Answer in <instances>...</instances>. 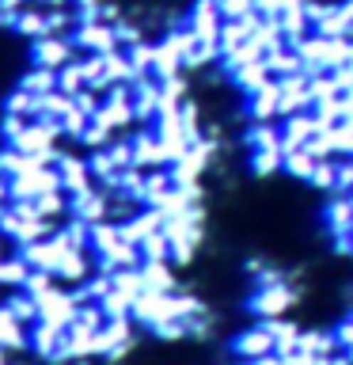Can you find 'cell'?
<instances>
[{
    "label": "cell",
    "mask_w": 353,
    "mask_h": 365,
    "mask_svg": "<svg viewBox=\"0 0 353 365\" xmlns=\"http://www.w3.org/2000/svg\"><path fill=\"white\" fill-rule=\"evenodd\" d=\"M27 61H31V68L61 73L65 65L76 61V50L68 38H38V42H27Z\"/></svg>",
    "instance_id": "cell-2"
},
{
    "label": "cell",
    "mask_w": 353,
    "mask_h": 365,
    "mask_svg": "<svg viewBox=\"0 0 353 365\" xmlns=\"http://www.w3.org/2000/svg\"><path fill=\"white\" fill-rule=\"evenodd\" d=\"M232 354H236L239 361H258V358H270V354H273V339H270L266 324H255V327L239 331V335L232 339Z\"/></svg>",
    "instance_id": "cell-7"
},
{
    "label": "cell",
    "mask_w": 353,
    "mask_h": 365,
    "mask_svg": "<svg viewBox=\"0 0 353 365\" xmlns=\"http://www.w3.org/2000/svg\"><path fill=\"white\" fill-rule=\"evenodd\" d=\"M247 122H278V80H266L258 91L243 99Z\"/></svg>",
    "instance_id": "cell-9"
},
{
    "label": "cell",
    "mask_w": 353,
    "mask_h": 365,
    "mask_svg": "<svg viewBox=\"0 0 353 365\" xmlns=\"http://www.w3.org/2000/svg\"><path fill=\"white\" fill-rule=\"evenodd\" d=\"M278 133H281V153L285 148H304L319 133V122L312 118V110H304V114H293V118H281Z\"/></svg>",
    "instance_id": "cell-10"
},
{
    "label": "cell",
    "mask_w": 353,
    "mask_h": 365,
    "mask_svg": "<svg viewBox=\"0 0 353 365\" xmlns=\"http://www.w3.org/2000/svg\"><path fill=\"white\" fill-rule=\"evenodd\" d=\"M247 168L255 179H270L281 171V153H247Z\"/></svg>",
    "instance_id": "cell-16"
},
{
    "label": "cell",
    "mask_w": 353,
    "mask_h": 365,
    "mask_svg": "<svg viewBox=\"0 0 353 365\" xmlns=\"http://www.w3.org/2000/svg\"><path fill=\"white\" fill-rule=\"evenodd\" d=\"M315 168V156L307 153V148H285L281 153V171L296 182H307V175H312Z\"/></svg>",
    "instance_id": "cell-13"
},
{
    "label": "cell",
    "mask_w": 353,
    "mask_h": 365,
    "mask_svg": "<svg viewBox=\"0 0 353 365\" xmlns=\"http://www.w3.org/2000/svg\"><path fill=\"white\" fill-rule=\"evenodd\" d=\"M312 110V99H307V76H289L278 80V122L293 118V114Z\"/></svg>",
    "instance_id": "cell-6"
},
{
    "label": "cell",
    "mask_w": 353,
    "mask_h": 365,
    "mask_svg": "<svg viewBox=\"0 0 353 365\" xmlns=\"http://www.w3.org/2000/svg\"><path fill=\"white\" fill-rule=\"evenodd\" d=\"M130 153H133V168L137 171H159V168H167L164 164V148H159L156 133L148 130V125H137V130L130 133Z\"/></svg>",
    "instance_id": "cell-5"
},
{
    "label": "cell",
    "mask_w": 353,
    "mask_h": 365,
    "mask_svg": "<svg viewBox=\"0 0 353 365\" xmlns=\"http://www.w3.org/2000/svg\"><path fill=\"white\" fill-rule=\"evenodd\" d=\"M68 221H80L88 228L107 225V190L88 187L80 194H68Z\"/></svg>",
    "instance_id": "cell-3"
},
{
    "label": "cell",
    "mask_w": 353,
    "mask_h": 365,
    "mask_svg": "<svg viewBox=\"0 0 353 365\" xmlns=\"http://www.w3.org/2000/svg\"><path fill=\"white\" fill-rule=\"evenodd\" d=\"M307 182H312L315 190H334V160H315L312 175H307Z\"/></svg>",
    "instance_id": "cell-17"
},
{
    "label": "cell",
    "mask_w": 353,
    "mask_h": 365,
    "mask_svg": "<svg viewBox=\"0 0 353 365\" xmlns=\"http://www.w3.org/2000/svg\"><path fill=\"white\" fill-rule=\"evenodd\" d=\"M221 11H216V0H190V8L182 11V27H186L194 38H205V42H216L221 34Z\"/></svg>",
    "instance_id": "cell-4"
},
{
    "label": "cell",
    "mask_w": 353,
    "mask_h": 365,
    "mask_svg": "<svg viewBox=\"0 0 353 365\" xmlns=\"http://www.w3.org/2000/svg\"><path fill=\"white\" fill-rule=\"evenodd\" d=\"M0 114L34 122V114H38V96H31V91H23V88H11L4 96V103H0Z\"/></svg>",
    "instance_id": "cell-12"
},
{
    "label": "cell",
    "mask_w": 353,
    "mask_h": 365,
    "mask_svg": "<svg viewBox=\"0 0 353 365\" xmlns=\"http://www.w3.org/2000/svg\"><path fill=\"white\" fill-rule=\"evenodd\" d=\"M349 236H353V232H349Z\"/></svg>",
    "instance_id": "cell-19"
},
{
    "label": "cell",
    "mask_w": 353,
    "mask_h": 365,
    "mask_svg": "<svg viewBox=\"0 0 353 365\" xmlns=\"http://www.w3.org/2000/svg\"><path fill=\"white\" fill-rule=\"evenodd\" d=\"M159 225H164V221H159V213H156V210H137L125 225H118V232L125 236V244L141 247L148 236H156V232H159Z\"/></svg>",
    "instance_id": "cell-11"
},
{
    "label": "cell",
    "mask_w": 353,
    "mask_h": 365,
    "mask_svg": "<svg viewBox=\"0 0 353 365\" xmlns=\"http://www.w3.org/2000/svg\"><path fill=\"white\" fill-rule=\"evenodd\" d=\"M11 350H27V327L16 324V319L0 308V354H11Z\"/></svg>",
    "instance_id": "cell-15"
},
{
    "label": "cell",
    "mask_w": 353,
    "mask_h": 365,
    "mask_svg": "<svg viewBox=\"0 0 353 365\" xmlns=\"http://www.w3.org/2000/svg\"><path fill=\"white\" fill-rule=\"evenodd\" d=\"M266 76L270 80H289V76H304V68H300V57H296L293 50H278V53H270L266 61Z\"/></svg>",
    "instance_id": "cell-14"
},
{
    "label": "cell",
    "mask_w": 353,
    "mask_h": 365,
    "mask_svg": "<svg viewBox=\"0 0 353 365\" xmlns=\"http://www.w3.org/2000/svg\"><path fill=\"white\" fill-rule=\"evenodd\" d=\"M323 228L330 232V240L338 236H349L353 232V194H330L327 205H323Z\"/></svg>",
    "instance_id": "cell-8"
},
{
    "label": "cell",
    "mask_w": 353,
    "mask_h": 365,
    "mask_svg": "<svg viewBox=\"0 0 353 365\" xmlns=\"http://www.w3.org/2000/svg\"><path fill=\"white\" fill-rule=\"evenodd\" d=\"M330 194H353V160H334V190Z\"/></svg>",
    "instance_id": "cell-18"
},
{
    "label": "cell",
    "mask_w": 353,
    "mask_h": 365,
    "mask_svg": "<svg viewBox=\"0 0 353 365\" xmlns=\"http://www.w3.org/2000/svg\"><path fill=\"white\" fill-rule=\"evenodd\" d=\"M296 304V289L289 282H281V285H266V289H255L247 297V308H251V316H258V324L262 319H285V312Z\"/></svg>",
    "instance_id": "cell-1"
}]
</instances>
